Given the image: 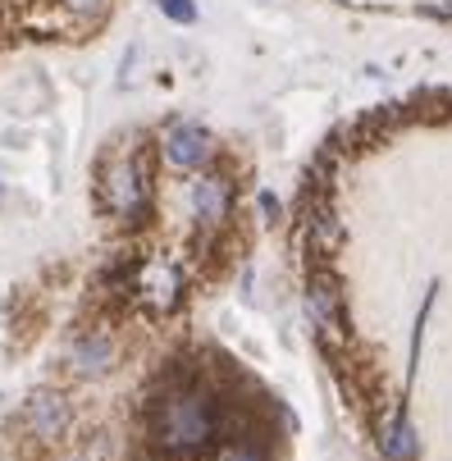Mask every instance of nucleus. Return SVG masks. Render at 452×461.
<instances>
[{
  "label": "nucleus",
  "mask_w": 452,
  "mask_h": 461,
  "mask_svg": "<svg viewBox=\"0 0 452 461\" xmlns=\"http://www.w3.org/2000/svg\"><path fill=\"white\" fill-rule=\"evenodd\" d=\"M229 434V402L224 393L202 384L197 375L165 379L147 407V438L169 461H197Z\"/></svg>",
  "instance_id": "f257e3e1"
},
{
  "label": "nucleus",
  "mask_w": 452,
  "mask_h": 461,
  "mask_svg": "<svg viewBox=\"0 0 452 461\" xmlns=\"http://www.w3.org/2000/svg\"><path fill=\"white\" fill-rule=\"evenodd\" d=\"M96 196L101 211L119 224H142L151 211V165L138 151H114L101 165L96 178Z\"/></svg>",
  "instance_id": "f03ea898"
},
{
  "label": "nucleus",
  "mask_w": 452,
  "mask_h": 461,
  "mask_svg": "<svg viewBox=\"0 0 452 461\" xmlns=\"http://www.w3.org/2000/svg\"><path fill=\"white\" fill-rule=\"evenodd\" d=\"M74 420H78V407H74V398L64 388H37L19 407V429L37 447H59L64 438H69Z\"/></svg>",
  "instance_id": "7ed1b4c3"
},
{
  "label": "nucleus",
  "mask_w": 452,
  "mask_h": 461,
  "mask_svg": "<svg viewBox=\"0 0 452 461\" xmlns=\"http://www.w3.org/2000/svg\"><path fill=\"white\" fill-rule=\"evenodd\" d=\"M59 366H64V375L78 379V384H96V379L114 375V366H119V339L110 334V329H83V334H74L69 343H64Z\"/></svg>",
  "instance_id": "20e7f679"
},
{
  "label": "nucleus",
  "mask_w": 452,
  "mask_h": 461,
  "mask_svg": "<svg viewBox=\"0 0 452 461\" xmlns=\"http://www.w3.org/2000/svg\"><path fill=\"white\" fill-rule=\"evenodd\" d=\"M160 160L178 174H202L215 160V138L202 123H174L160 138Z\"/></svg>",
  "instance_id": "39448f33"
},
{
  "label": "nucleus",
  "mask_w": 452,
  "mask_h": 461,
  "mask_svg": "<svg viewBox=\"0 0 452 461\" xmlns=\"http://www.w3.org/2000/svg\"><path fill=\"white\" fill-rule=\"evenodd\" d=\"M187 206H192L197 229H206V233L224 229L229 215H233V183L224 174H206L202 169L197 178H192V187H187Z\"/></svg>",
  "instance_id": "423d86ee"
},
{
  "label": "nucleus",
  "mask_w": 452,
  "mask_h": 461,
  "mask_svg": "<svg viewBox=\"0 0 452 461\" xmlns=\"http://www.w3.org/2000/svg\"><path fill=\"white\" fill-rule=\"evenodd\" d=\"M133 293H138L142 306L169 311V306L183 297V270L174 266V260H142L138 279H133Z\"/></svg>",
  "instance_id": "0eeeda50"
},
{
  "label": "nucleus",
  "mask_w": 452,
  "mask_h": 461,
  "mask_svg": "<svg viewBox=\"0 0 452 461\" xmlns=\"http://www.w3.org/2000/svg\"><path fill=\"white\" fill-rule=\"evenodd\" d=\"M306 315H311V324L325 339H334L339 329H343V302H339V288H334L330 275H315L306 284Z\"/></svg>",
  "instance_id": "6e6552de"
},
{
  "label": "nucleus",
  "mask_w": 452,
  "mask_h": 461,
  "mask_svg": "<svg viewBox=\"0 0 452 461\" xmlns=\"http://www.w3.org/2000/svg\"><path fill=\"white\" fill-rule=\"evenodd\" d=\"M384 456L389 461H411L416 456V429H411L407 411H398L389 420V429H384Z\"/></svg>",
  "instance_id": "1a4fd4ad"
},
{
  "label": "nucleus",
  "mask_w": 452,
  "mask_h": 461,
  "mask_svg": "<svg viewBox=\"0 0 452 461\" xmlns=\"http://www.w3.org/2000/svg\"><path fill=\"white\" fill-rule=\"evenodd\" d=\"M160 5V14L169 19V23H178V28H192L202 19V10H197V0H156Z\"/></svg>",
  "instance_id": "9d476101"
},
{
  "label": "nucleus",
  "mask_w": 452,
  "mask_h": 461,
  "mask_svg": "<svg viewBox=\"0 0 452 461\" xmlns=\"http://www.w3.org/2000/svg\"><path fill=\"white\" fill-rule=\"evenodd\" d=\"M224 461H270V456H266V447H261V443H256V434H242V438H233V443H229Z\"/></svg>",
  "instance_id": "9b49d317"
},
{
  "label": "nucleus",
  "mask_w": 452,
  "mask_h": 461,
  "mask_svg": "<svg viewBox=\"0 0 452 461\" xmlns=\"http://www.w3.org/2000/svg\"><path fill=\"white\" fill-rule=\"evenodd\" d=\"M59 5L69 10L74 19H87V23H92V19H101V14L110 10V0H59Z\"/></svg>",
  "instance_id": "f8f14e48"
},
{
  "label": "nucleus",
  "mask_w": 452,
  "mask_h": 461,
  "mask_svg": "<svg viewBox=\"0 0 452 461\" xmlns=\"http://www.w3.org/2000/svg\"><path fill=\"white\" fill-rule=\"evenodd\" d=\"M261 211H266L270 220H279V202H275V192H261Z\"/></svg>",
  "instance_id": "ddd939ff"
},
{
  "label": "nucleus",
  "mask_w": 452,
  "mask_h": 461,
  "mask_svg": "<svg viewBox=\"0 0 452 461\" xmlns=\"http://www.w3.org/2000/svg\"><path fill=\"white\" fill-rule=\"evenodd\" d=\"M55 461H96V456H92V452H59Z\"/></svg>",
  "instance_id": "4468645a"
},
{
  "label": "nucleus",
  "mask_w": 452,
  "mask_h": 461,
  "mask_svg": "<svg viewBox=\"0 0 452 461\" xmlns=\"http://www.w3.org/2000/svg\"><path fill=\"white\" fill-rule=\"evenodd\" d=\"M0 196H5V178H0Z\"/></svg>",
  "instance_id": "2eb2a0df"
}]
</instances>
